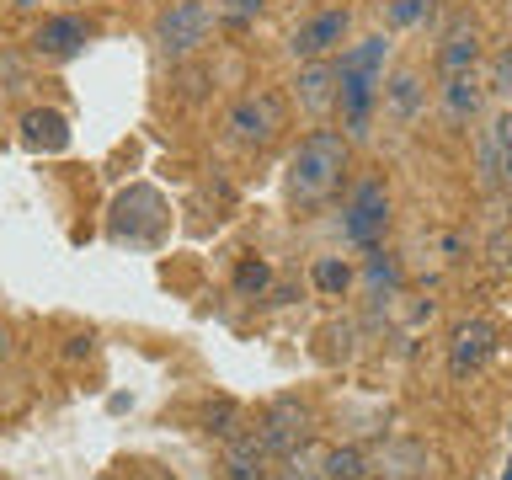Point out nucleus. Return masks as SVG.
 <instances>
[{
	"instance_id": "1",
	"label": "nucleus",
	"mask_w": 512,
	"mask_h": 480,
	"mask_svg": "<svg viewBox=\"0 0 512 480\" xmlns=\"http://www.w3.org/2000/svg\"><path fill=\"white\" fill-rule=\"evenodd\" d=\"M384 54H390L384 38H363V43H352V48H342V54L331 59V70H336V112H342L347 134H368V123H374L379 86H384Z\"/></svg>"
},
{
	"instance_id": "2",
	"label": "nucleus",
	"mask_w": 512,
	"mask_h": 480,
	"mask_svg": "<svg viewBox=\"0 0 512 480\" xmlns=\"http://www.w3.org/2000/svg\"><path fill=\"white\" fill-rule=\"evenodd\" d=\"M342 171H347V134L336 128H310L299 139V150L288 155V198L294 203H326L336 187H342Z\"/></svg>"
},
{
	"instance_id": "3",
	"label": "nucleus",
	"mask_w": 512,
	"mask_h": 480,
	"mask_svg": "<svg viewBox=\"0 0 512 480\" xmlns=\"http://www.w3.org/2000/svg\"><path fill=\"white\" fill-rule=\"evenodd\" d=\"M214 38V11L208 0H171L166 11L155 16V48L166 59H187Z\"/></svg>"
},
{
	"instance_id": "4",
	"label": "nucleus",
	"mask_w": 512,
	"mask_h": 480,
	"mask_svg": "<svg viewBox=\"0 0 512 480\" xmlns=\"http://www.w3.org/2000/svg\"><path fill=\"white\" fill-rule=\"evenodd\" d=\"M342 230L358 251H379L384 235H390V187L379 176H363L347 198V214H342Z\"/></svg>"
},
{
	"instance_id": "5",
	"label": "nucleus",
	"mask_w": 512,
	"mask_h": 480,
	"mask_svg": "<svg viewBox=\"0 0 512 480\" xmlns=\"http://www.w3.org/2000/svg\"><path fill=\"white\" fill-rule=\"evenodd\" d=\"M288 112L272 91H251L240 96V102L230 107V118H224V134H230V144H240V150H267L272 139L283 134Z\"/></svg>"
},
{
	"instance_id": "6",
	"label": "nucleus",
	"mask_w": 512,
	"mask_h": 480,
	"mask_svg": "<svg viewBox=\"0 0 512 480\" xmlns=\"http://www.w3.org/2000/svg\"><path fill=\"white\" fill-rule=\"evenodd\" d=\"M347 27H352V11L347 6H331V11H315L310 22H304L299 32H294V59H326V54H336L342 48V38H347Z\"/></svg>"
},
{
	"instance_id": "7",
	"label": "nucleus",
	"mask_w": 512,
	"mask_h": 480,
	"mask_svg": "<svg viewBox=\"0 0 512 480\" xmlns=\"http://www.w3.org/2000/svg\"><path fill=\"white\" fill-rule=\"evenodd\" d=\"M256 438L267 443L272 459L294 454V448L310 438V406H299V400H278V406H267L262 427H256Z\"/></svg>"
},
{
	"instance_id": "8",
	"label": "nucleus",
	"mask_w": 512,
	"mask_h": 480,
	"mask_svg": "<svg viewBox=\"0 0 512 480\" xmlns=\"http://www.w3.org/2000/svg\"><path fill=\"white\" fill-rule=\"evenodd\" d=\"M91 43V22L86 16H43L38 32H32V54H43V59H75L80 48Z\"/></svg>"
},
{
	"instance_id": "9",
	"label": "nucleus",
	"mask_w": 512,
	"mask_h": 480,
	"mask_svg": "<svg viewBox=\"0 0 512 480\" xmlns=\"http://www.w3.org/2000/svg\"><path fill=\"white\" fill-rule=\"evenodd\" d=\"M427 102V86H422V75L416 70H395V75H384V86H379V107H384V118L390 123H416V112H422Z\"/></svg>"
},
{
	"instance_id": "10",
	"label": "nucleus",
	"mask_w": 512,
	"mask_h": 480,
	"mask_svg": "<svg viewBox=\"0 0 512 480\" xmlns=\"http://www.w3.org/2000/svg\"><path fill=\"white\" fill-rule=\"evenodd\" d=\"M491 352H496V326H491V320H464V326L454 331V352H448V363H454V374H475Z\"/></svg>"
},
{
	"instance_id": "11",
	"label": "nucleus",
	"mask_w": 512,
	"mask_h": 480,
	"mask_svg": "<svg viewBox=\"0 0 512 480\" xmlns=\"http://www.w3.org/2000/svg\"><path fill=\"white\" fill-rule=\"evenodd\" d=\"M438 96H443V118L454 123V128H464V123H475V112H480V96H486V86L475 80V70H464V75H443Z\"/></svg>"
},
{
	"instance_id": "12",
	"label": "nucleus",
	"mask_w": 512,
	"mask_h": 480,
	"mask_svg": "<svg viewBox=\"0 0 512 480\" xmlns=\"http://www.w3.org/2000/svg\"><path fill=\"white\" fill-rule=\"evenodd\" d=\"M267 464H272V454L256 432H235L230 448H224V475L230 480H262V475H272Z\"/></svg>"
},
{
	"instance_id": "13",
	"label": "nucleus",
	"mask_w": 512,
	"mask_h": 480,
	"mask_svg": "<svg viewBox=\"0 0 512 480\" xmlns=\"http://www.w3.org/2000/svg\"><path fill=\"white\" fill-rule=\"evenodd\" d=\"M22 144L27 150H48V155L64 150V144H70V118L54 107H32L22 118Z\"/></svg>"
},
{
	"instance_id": "14",
	"label": "nucleus",
	"mask_w": 512,
	"mask_h": 480,
	"mask_svg": "<svg viewBox=\"0 0 512 480\" xmlns=\"http://www.w3.org/2000/svg\"><path fill=\"white\" fill-rule=\"evenodd\" d=\"M299 102L310 107V112H326V107H336V70H331V59H310L299 70Z\"/></svg>"
},
{
	"instance_id": "15",
	"label": "nucleus",
	"mask_w": 512,
	"mask_h": 480,
	"mask_svg": "<svg viewBox=\"0 0 512 480\" xmlns=\"http://www.w3.org/2000/svg\"><path fill=\"white\" fill-rule=\"evenodd\" d=\"M480 64V32L475 27H454L443 38V48H438V70L443 75H464V70H475Z\"/></svg>"
},
{
	"instance_id": "16",
	"label": "nucleus",
	"mask_w": 512,
	"mask_h": 480,
	"mask_svg": "<svg viewBox=\"0 0 512 480\" xmlns=\"http://www.w3.org/2000/svg\"><path fill=\"white\" fill-rule=\"evenodd\" d=\"M283 475H288V480H331V475H326V448L304 438L294 454H283Z\"/></svg>"
},
{
	"instance_id": "17",
	"label": "nucleus",
	"mask_w": 512,
	"mask_h": 480,
	"mask_svg": "<svg viewBox=\"0 0 512 480\" xmlns=\"http://www.w3.org/2000/svg\"><path fill=\"white\" fill-rule=\"evenodd\" d=\"M310 283L320 288V294H347V288H352V267L342 262V256H320V262L310 267Z\"/></svg>"
},
{
	"instance_id": "18",
	"label": "nucleus",
	"mask_w": 512,
	"mask_h": 480,
	"mask_svg": "<svg viewBox=\"0 0 512 480\" xmlns=\"http://www.w3.org/2000/svg\"><path fill=\"white\" fill-rule=\"evenodd\" d=\"M326 475L331 480H363L368 475V459L358 454V448H326Z\"/></svg>"
},
{
	"instance_id": "19",
	"label": "nucleus",
	"mask_w": 512,
	"mask_h": 480,
	"mask_svg": "<svg viewBox=\"0 0 512 480\" xmlns=\"http://www.w3.org/2000/svg\"><path fill=\"white\" fill-rule=\"evenodd\" d=\"M267 283H272V267L262 262V256H246V262L235 267V294H240V299L267 294Z\"/></svg>"
},
{
	"instance_id": "20",
	"label": "nucleus",
	"mask_w": 512,
	"mask_h": 480,
	"mask_svg": "<svg viewBox=\"0 0 512 480\" xmlns=\"http://www.w3.org/2000/svg\"><path fill=\"white\" fill-rule=\"evenodd\" d=\"M262 16V0H214V22L224 27H251Z\"/></svg>"
},
{
	"instance_id": "21",
	"label": "nucleus",
	"mask_w": 512,
	"mask_h": 480,
	"mask_svg": "<svg viewBox=\"0 0 512 480\" xmlns=\"http://www.w3.org/2000/svg\"><path fill=\"white\" fill-rule=\"evenodd\" d=\"M491 150H496V166H502L507 187H512V107L491 123Z\"/></svg>"
},
{
	"instance_id": "22",
	"label": "nucleus",
	"mask_w": 512,
	"mask_h": 480,
	"mask_svg": "<svg viewBox=\"0 0 512 480\" xmlns=\"http://www.w3.org/2000/svg\"><path fill=\"white\" fill-rule=\"evenodd\" d=\"M427 11H432V0H384V22L390 27H416V22H427Z\"/></svg>"
},
{
	"instance_id": "23",
	"label": "nucleus",
	"mask_w": 512,
	"mask_h": 480,
	"mask_svg": "<svg viewBox=\"0 0 512 480\" xmlns=\"http://www.w3.org/2000/svg\"><path fill=\"white\" fill-rule=\"evenodd\" d=\"M368 283H374V288H395L400 283V272H395V262H390V256H368Z\"/></svg>"
},
{
	"instance_id": "24",
	"label": "nucleus",
	"mask_w": 512,
	"mask_h": 480,
	"mask_svg": "<svg viewBox=\"0 0 512 480\" xmlns=\"http://www.w3.org/2000/svg\"><path fill=\"white\" fill-rule=\"evenodd\" d=\"M491 80H496L491 91H502V96H512V48H502V54H496V64H491Z\"/></svg>"
},
{
	"instance_id": "25",
	"label": "nucleus",
	"mask_w": 512,
	"mask_h": 480,
	"mask_svg": "<svg viewBox=\"0 0 512 480\" xmlns=\"http://www.w3.org/2000/svg\"><path fill=\"white\" fill-rule=\"evenodd\" d=\"M6 347H11V342H6V326H0V358H6Z\"/></svg>"
},
{
	"instance_id": "26",
	"label": "nucleus",
	"mask_w": 512,
	"mask_h": 480,
	"mask_svg": "<svg viewBox=\"0 0 512 480\" xmlns=\"http://www.w3.org/2000/svg\"><path fill=\"white\" fill-rule=\"evenodd\" d=\"M16 6H22V11H27V6H38V0H16Z\"/></svg>"
},
{
	"instance_id": "27",
	"label": "nucleus",
	"mask_w": 512,
	"mask_h": 480,
	"mask_svg": "<svg viewBox=\"0 0 512 480\" xmlns=\"http://www.w3.org/2000/svg\"><path fill=\"white\" fill-rule=\"evenodd\" d=\"M502 480H512V459H507V470H502Z\"/></svg>"
},
{
	"instance_id": "28",
	"label": "nucleus",
	"mask_w": 512,
	"mask_h": 480,
	"mask_svg": "<svg viewBox=\"0 0 512 480\" xmlns=\"http://www.w3.org/2000/svg\"><path fill=\"white\" fill-rule=\"evenodd\" d=\"M262 480H288V475H262Z\"/></svg>"
}]
</instances>
